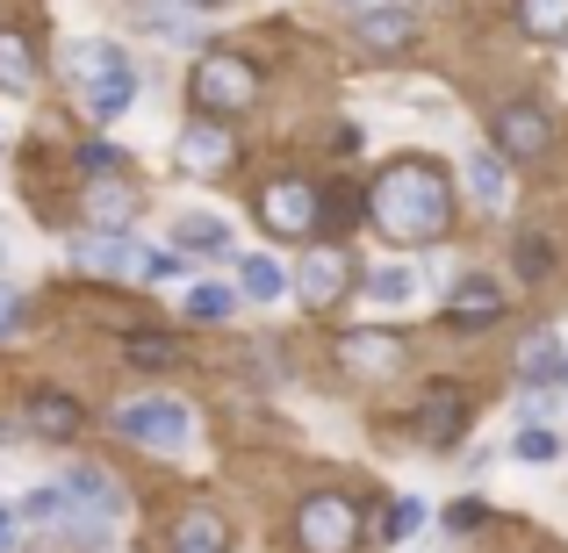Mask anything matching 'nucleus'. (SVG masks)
<instances>
[{"instance_id":"a211bd4d","label":"nucleus","mask_w":568,"mask_h":553,"mask_svg":"<svg viewBox=\"0 0 568 553\" xmlns=\"http://www.w3.org/2000/svg\"><path fill=\"white\" fill-rule=\"evenodd\" d=\"M37 86V51L22 29H0V94H29Z\"/></svg>"},{"instance_id":"412c9836","label":"nucleus","mask_w":568,"mask_h":553,"mask_svg":"<svg viewBox=\"0 0 568 553\" xmlns=\"http://www.w3.org/2000/svg\"><path fill=\"white\" fill-rule=\"evenodd\" d=\"M173 245H181V252H231V259H237V237H231L223 216H181V223H173Z\"/></svg>"},{"instance_id":"dca6fc26","label":"nucleus","mask_w":568,"mask_h":553,"mask_svg":"<svg viewBox=\"0 0 568 553\" xmlns=\"http://www.w3.org/2000/svg\"><path fill=\"white\" fill-rule=\"evenodd\" d=\"M561 367H568V352H561V338H555V331H532L526 346H518V388L561 381Z\"/></svg>"},{"instance_id":"5701e85b","label":"nucleus","mask_w":568,"mask_h":553,"mask_svg":"<svg viewBox=\"0 0 568 553\" xmlns=\"http://www.w3.org/2000/svg\"><path fill=\"white\" fill-rule=\"evenodd\" d=\"M468 187H475V202H483V208H504V202H511L504 158H497V152H475V158H468Z\"/></svg>"},{"instance_id":"f257e3e1","label":"nucleus","mask_w":568,"mask_h":553,"mask_svg":"<svg viewBox=\"0 0 568 553\" xmlns=\"http://www.w3.org/2000/svg\"><path fill=\"white\" fill-rule=\"evenodd\" d=\"M367 223L388 231L396 245H432L454 223V181L432 158H388L367 187Z\"/></svg>"},{"instance_id":"4468645a","label":"nucleus","mask_w":568,"mask_h":553,"mask_svg":"<svg viewBox=\"0 0 568 553\" xmlns=\"http://www.w3.org/2000/svg\"><path fill=\"white\" fill-rule=\"evenodd\" d=\"M446 317L468 324V331H483V324L504 317V288H497V280H460V288L446 295Z\"/></svg>"},{"instance_id":"473e14b6","label":"nucleus","mask_w":568,"mask_h":553,"mask_svg":"<svg viewBox=\"0 0 568 553\" xmlns=\"http://www.w3.org/2000/svg\"><path fill=\"white\" fill-rule=\"evenodd\" d=\"M130 360H138V367H166L173 360V338H130Z\"/></svg>"},{"instance_id":"7c9ffc66","label":"nucleus","mask_w":568,"mask_h":553,"mask_svg":"<svg viewBox=\"0 0 568 553\" xmlns=\"http://www.w3.org/2000/svg\"><path fill=\"white\" fill-rule=\"evenodd\" d=\"M417 525H425V503H417V496H403L396 511H388V525H382V532H388V540H410Z\"/></svg>"},{"instance_id":"cd10ccee","label":"nucleus","mask_w":568,"mask_h":553,"mask_svg":"<svg viewBox=\"0 0 568 553\" xmlns=\"http://www.w3.org/2000/svg\"><path fill=\"white\" fill-rule=\"evenodd\" d=\"M561 402H568V388H561V381L518 388V410H526V424H555V417H561Z\"/></svg>"},{"instance_id":"f704fd0d","label":"nucleus","mask_w":568,"mask_h":553,"mask_svg":"<svg viewBox=\"0 0 568 553\" xmlns=\"http://www.w3.org/2000/svg\"><path fill=\"white\" fill-rule=\"evenodd\" d=\"M446 525H454V532H475V525H483V503H454V511H446Z\"/></svg>"},{"instance_id":"6e6552de","label":"nucleus","mask_w":568,"mask_h":553,"mask_svg":"<svg viewBox=\"0 0 568 553\" xmlns=\"http://www.w3.org/2000/svg\"><path fill=\"white\" fill-rule=\"evenodd\" d=\"M173 158H181V173H194V181H216V173L237 158V144H231V130H223L216 115H202V123H187V130H181Z\"/></svg>"},{"instance_id":"0eeeda50","label":"nucleus","mask_w":568,"mask_h":553,"mask_svg":"<svg viewBox=\"0 0 568 553\" xmlns=\"http://www.w3.org/2000/svg\"><path fill=\"white\" fill-rule=\"evenodd\" d=\"M58 489H65V496H72V511H80L87 525H101V532H115V525H123V511H130L109 468H72Z\"/></svg>"},{"instance_id":"9b49d317","label":"nucleus","mask_w":568,"mask_h":553,"mask_svg":"<svg viewBox=\"0 0 568 553\" xmlns=\"http://www.w3.org/2000/svg\"><path fill=\"white\" fill-rule=\"evenodd\" d=\"M338 360H346L353 373H375V381H382V373L403 367V338L396 331H346V338H338Z\"/></svg>"},{"instance_id":"393cba45","label":"nucleus","mask_w":568,"mask_h":553,"mask_svg":"<svg viewBox=\"0 0 568 553\" xmlns=\"http://www.w3.org/2000/svg\"><path fill=\"white\" fill-rule=\"evenodd\" d=\"M511 259H518V280H547V274H555V245H547V231H518Z\"/></svg>"},{"instance_id":"423d86ee","label":"nucleus","mask_w":568,"mask_h":553,"mask_svg":"<svg viewBox=\"0 0 568 553\" xmlns=\"http://www.w3.org/2000/svg\"><path fill=\"white\" fill-rule=\"evenodd\" d=\"M260 223L274 237H310L324 223V194L310 187V181H266L260 194Z\"/></svg>"},{"instance_id":"39448f33","label":"nucleus","mask_w":568,"mask_h":553,"mask_svg":"<svg viewBox=\"0 0 568 553\" xmlns=\"http://www.w3.org/2000/svg\"><path fill=\"white\" fill-rule=\"evenodd\" d=\"M295 540H303V553H353L361 546V511H353V496L317 489V496L295 511Z\"/></svg>"},{"instance_id":"aec40b11","label":"nucleus","mask_w":568,"mask_h":553,"mask_svg":"<svg viewBox=\"0 0 568 553\" xmlns=\"http://www.w3.org/2000/svg\"><path fill=\"white\" fill-rule=\"evenodd\" d=\"M29 424H37V439H72L80 431V402L43 388V396H29Z\"/></svg>"},{"instance_id":"a878e982","label":"nucleus","mask_w":568,"mask_h":553,"mask_svg":"<svg viewBox=\"0 0 568 553\" xmlns=\"http://www.w3.org/2000/svg\"><path fill=\"white\" fill-rule=\"evenodd\" d=\"M511 453L526 460V468H555V460H561V439H555V424H526V431L511 439Z\"/></svg>"},{"instance_id":"2f4dec72","label":"nucleus","mask_w":568,"mask_h":553,"mask_svg":"<svg viewBox=\"0 0 568 553\" xmlns=\"http://www.w3.org/2000/svg\"><path fill=\"white\" fill-rule=\"evenodd\" d=\"M80 166H87V173L101 181V173H115V166H123V152H115L109 137H94V144H80Z\"/></svg>"},{"instance_id":"7ed1b4c3","label":"nucleus","mask_w":568,"mask_h":553,"mask_svg":"<svg viewBox=\"0 0 568 553\" xmlns=\"http://www.w3.org/2000/svg\"><path fill=\"white\" fill-rule=\"evenodd\" d=\"M194 109L202 115H237V109H252V101H260V65H252V58H237V51H202L194 58Z\"/></svg>"},{"instance_id":"e433bc0d","label":"nucleus","mask_w":568,"mask_h":553,"mask_svg":"<svg viewBox=\"0 0 568 553\" xmlns=\"http://www.w3.org/2000/svg\"><path fill=\"white\" fill-rule=\"evenodd\" d=\"M187 8H216V0H187Z\"/></svg>"},{"instance_id":"c9c22d12","label":"nucleus","mask_w":568,"mask_h":553,"mask_svg":"<svg viewBox=\"0 0 568 553\" xmlns=\"http://www.w3.org/2000/svg\"><path fill=\"white\" fill-rule=\"evenodd\" d=\"M0 553H8V511H0Z\"/></svg>"},{"instance_id":"58836bf2","label":"nucleus","mask_w":568,"mask_h":553,"mask_svg":"<svg viewBox=\"0 0 568 553\" xmlns=\"http://www.w3.org/2000/svg\"><path fill=\"white\" fill-rule=\"evenodd\" d=\"M561 388H568V367H561Z\"/></svg>"},{"instance_id":"2eb2a0df","label":"nucleus","mask_w":568,"mask_h":553,"mask_svg":"<svg viewBox=\"0 0 568 553\" xmlns=\"http://www.w3.org/2000/svg\"><path fill=\"white\" fill-rule=\"evenodd\" d=\"M353 37L367 43V51H403V43L417 37V22L388 0V8H361V22H353Z\"/></svg>"},{"instance_id":"1a4fd4ad","label":"nucleus","mask_w":568,"mask_h":553,"mask_svg":"<svg viewBox=\"0 0 568 553\" xmlns=\"http://www.w3.org/2000/svg\"><path fill=\"white\" fill-rule=\"evenodd\" d=\"M489 137L504 144V158H540L547 144H555V123H547V109H532V101H511V109H497Z\"/></svg>"},{"instance_id":"f03ea898","label":"nucleus","mask_w":568,"mask_h":553,"mask_svg":"<svg viewBox=\"0 0 568 553\" xmlns=\"http://www.w3.org/2000/svg\"><path fill=\"white\" fill-rule=\"evenodd\" d=\"M65 72H72L80 101L101 115V123H115V115L138 101V72H130V51H123L115 37H80V43H65Z\"/></svg>"},{"instance_id":"bb28decb","label":"nucleus","mask_w":568,"mask_h":553,"mask_svg":"<svg viewBox=\"0 0 568 553\" xmlns=\"http://www.w3.org/2000/svg\"><path fill=\"white\" fill-rule=\"evenodd\" d=\"M231 309H237V295L223 288V280H202V288H187V317H194V324H223Z\"/></svg>"},{"instance_id":"72a5a7b5","label":"nucleus","mask_w":568,"mask_h":553,"mask_svg":"<svg viewBox=\"0 0 568 553\" xmlns=\"http://www.w3.org/2000/svg\"><path fill=\"white\" fill-rule=\"evenodd\" d=\"M14 331H22V295L0 288V338H14Z\"/></svg>"},{"instance_id":"9d476101","label":"nucleus","mask_w":568,"mask_h":553,"mask_svg":"<svg viewBox=\"0 0 568 553\" xmlns=\"http://www.w3.org/2000/svg\"><path fill=\"white\" fill-rule=\"evenodd\" d=\"M353 288V259L346 252H317V259H303V274H295V295H303L310 309H338Z\"/></svg>"},{"instance_id":"b1692460","label":"nucleus","mask_w":568,"mask_h":553,"mask_svg":"<svg viewBox=\"0 0 568 553\" xmlns=\"http://www.w3.org/2000/svg\"><path fill=\"white\" fill-rule=\"evenodd\" d=\"M518 29H526V37H540V43L568 37V0H518Z\"/></svg>"},{"instance_id":"ddd939ff","label":"nucleus","mask_w":568,"mask_h":553,"mask_svg":"<svg viewBox=\"0 0 568 553\" xmlns=\"http://www.w3.org/2000/svg\"><path fill=\"white\" fill-rule=\"evenodd\" d=\"M460 424H468V402H460L454 388H432V396L417 402V439L425 446H454Z\"/></svg>"},{"instance_id":"20e7f679","label":"nucleus","mask_w":568,"mask_h":553,"mask_svg":"<svg viewBox=\"0 0 568 553\" xmlns=\"http://www.w3.org/2000/svg\"><path fill=\"white\" fill-rule=\"evenodd\" d=\"M115 431H123L130 446H144V453H187L194 446V410L181 396H138L115 410Z\"/></svg>"},{"instance_id":"f3484780","label":"nucleus","mask_w":568,"mask_h":553,"mask_svg":"<svg viewBox=\"0 0 568 553\" xmlns=\"http://www.w3.org/2000/svg\"><path fill=\"white\" fill-rule=\"evenodd\" d=\"M138 208H144V202H138L123 181H94V194H87V216H94L101 231H115V237L130 231V216H138Z\"/></svg>"},{"instance_id":"c85d7f7f","label":"nucleus","mask_w":568,"mask_h":553,"mask_svg":"<svg viewBox=\"0 0 568 553\" xmlns=\"http://www.w3.org/2000/svg\"><path fill=\"white\" fill-rule=\"evenodd\" d=\"M173 553H223V525H216V518H187L181 540H173Z\"/></svg>"},{"instance_id":"4be33fe9","label":"nucleus","mask_w":568,"mask_h":553,"mask_svg":"<svg viewBox=\"0 0 568 553\" xmlns=\"http://www.w3.org/2000/svg\"><path fill=\"white\" fill-rule=\"evenodd\" d=\"M361 288L375 295L382 309H396V303H410V295H417V274H410L403 259H382V266H367V280H361Z\"/></svg>"},{"instance_id":"c756f323","label":"nucleus","mask_w":568,"mask_h":553,"mask_svg":"<svg viewBox=\"0 0 568 553\" xmlns=\"http://www.w3.org/2000/svg\"><path fill=\"white\" fill-rule=\"evenodd\" d=\"M138 280H152V288L181 280V252H159V245H144V259H138Z\"/></svg>"},{"instance_id":"6ab92c4d","label":"nucleus","mask_w":568,"mask_h":553,"mask_svg":"<svg viewBox=\"0 0 568 553\" xmlns=\"http://www.w3.org/2000/svg\"><path fill=\"white\" fill-rule=\"evenodd\" d=\"M237 288H245L252 303H281V295H288V266L260 259V252H237Z\"/></svg>"},{"instance_id":"f8f14e48","label":"nucleus","mask_w":568,"mask_h":553,"mask_svg":"<svg viewBox=\"0 0 568 553\" xmlns=\"http://www.w3.org/2000/svg\"><path fill=\"white\" fill-rule=\"evenodd\" d=\"M72 259H80L87 274H109V280H123V274H138L144 245H130V237H115V231H94V237H80V245H72Z\"/></svg>"},{"instance_id":"4c0bfd02","label":"nucleus","mask_w":568,"mask_h":553,"mask_svg":"<svg viewBox=\"0 0 568 553\" xmlns=\"http://www.w3.org/2000/svg\"><path fill=\"white\" fill-rule=\"evenodd\" d=\"M361 8H388V0H361Z\"/></svg>"}]
</instances>
